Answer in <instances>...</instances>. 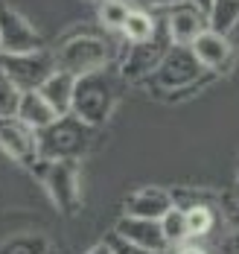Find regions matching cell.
Returning a JSON list of instances; mask_svg holds the SVG:
<instances>
[{
	"label": "cell",
	"instance_id": "6da1fadb",
	"mask_svg": "<svg viewBox=\"0 0 239 254\" xmlns=\"http://www.w3.org/2000/svg\"><path fill=\"white\" fill-rule=\"evenodd\" d=\"M117 100H120V85H117V79L111 76L108 70H94V73L76 76L70 114H76L82 123H88V126L96 128L111 117Z\"/></svg>",
	"mask_w": 239,
	"mask_h": 254
},
{
	"label": "cell",
	"instance_id": "7a4b0ae2",
	"mask_svg": "<svg viewBox=\"0 0 239 254\" xmlns=\"http://www.w3.org/2000/svg\"><path fill=\"white\" fill-rule=\"evenodd\" d=\"M91 140L94 126L82 123L76 114H61L38 131V155L41 161H79L91 149Z\"/></svg>",
	"mask_w": 239,
	"mask_h": 254
},
{
	"label": "cell",
	"instance_id": "3957f363",
	"mask_svg": "<svg viewBox=\"0 0 239 254\" xmlns=\"http://www.w3.org/2000/svg\"><path fill=\"white\" fill-rule=\"evenodd\" d=\"M53 56L58 70H67L73 76H85L94 70H105L114 59V47L108 38L96 35V32H73L55 47Z\"/></svg>",
	"mask_w": 239,
	"mask_h": 254
},
{
	"label": "cell",
	"instance_id": "277c9868",
	"mask_svg": "<svg viewBox=\"0 0 239 254\" xmlns=\"http://www.w3.org/2000/svg\"><path fill=\"white\" fill-rule=\"evenodd\" d=\"M35 176L41 178L47 196L53 204L64 213L73 216L82 207V178H79V161H38Z\"/></svg>",
	"mask_w": 239,
	"mask_h": 254
},
{
	"label": "cell",
	"instance_id": "5b68a950",
	"mask_svg": "<svg viewBox=\"0 0 239 254\" xmlns=\"http://www.w3.org/2000/svg\"><path fill=\"white\" fill-rule=\"evenodd\" d=\"M207 70L201 67V62L195 59V53L187 44H172L166 56L160 59V64L155 67V73L149 76L152 88L158 91H184L190 85H195Z\"/></svg>",
	"mask_w": 239,
	"mask_h": 254
},
{
	"label": "cell",
	"instance_id": "8992f818",
	"mask_svg": "<svg viewBox=\"0 0 239 254\" xmlns=\"http://www.w3.org/2000/svg\"><path fill=\"white\" fill-rule=\"evenodd\" d=\"M0 67L6 76L15 82V88L24 91H38L41 82L55 70L53 50H32V53H0Z\"/></svg>",
	"mask_w": 239,
	"mask_h": 254
},
{
	"label": "cell",
	"instance_id": "52a82bcc",
	"mask_svg": "<svg viewBox=\"0 0 239 254\" xmlns=\"http://www.w3.org/2000/svg\"><path fill=\"white\" fill-rule=\"evenodd\" d=\"M172 47V38L166 32V24L160 18L158 32L149 38V41H140V44H129V53L123 59V79L129 82H140V79H149L155 73V67L160 64V59L166 56V50Z\"/></svg>",
	"mask_w": 239,
	"mask_h": 254
},
{
	"label": "cell",
	"instance_id": "ba28073f",
	"mask_svg": "<svg viewBox=\"0 0 239 254\" xmlns=\"http://www.w3.org/2000/svg\"><path fill=\"white\" fill-rule=\"evenodd\" d=\"M0 149L12 161L24 164L29 170H35V164L41 161V155H38V131L29 128L24 120H18L15 114H0Z\"/></svg>",
	"mask_w": 239,
	"mask_h": 254
},
{
	"label": "cell",
	"instance_id": "9c48e42d",
	"mask_svg": "<svg viewBox=\"0 0 239 254\" xmlns=\"http://www.w3.org/2000/svg\"><path fill=\"white\" fill-rule=\"evenodd\" d=\"M44 47V38L27 18L0 0V53H32Z\"/></svg>",
	"mask_w": 239,
	"mask_h": 254
},
{
	"label": "cell",
	"instance_id": "30bf717a",
	"mask_svg": "<svg viewBox=\"0 0 239 254\" xmlns=\"http://www.w3.org/2000/svg\"><path fill=\"white\" fill-rule=\"evenodd\" d=\"M163 24H166V32H169L172 44H187L190 47L210 26V21H207V12L201 6H195L192 0H178L175 6L166 9Z\"/></svg>",
	"mask_w": 239,
	"mask_h": 254
},
{
	"label": "cell",
	"instance_id": "8fae6325",
	"mask_svg": "<svg viewBox=\"0 0 239 254\" xmlns=\"http://www.w3.org/2000/svg\"><path fill=\"white\" fill-rule=\"evenodd\" d=\"M114 237L132 243L137 249H149V252H160V254L172 252V246L163 237L160 219H143V216H126L123 213L114 225Z\"/></svg>",
	"mask_w": 239,
	"mask_h": 254
},
{
	"label": "cell",
	"instance_id": "7c38bea8",
	"mask_svg": "<svg viewBox=\"0 0 239 254\" xmlns=\"http://www.w3.org/2000/svg\"><path fill=\"white\" fill-rule=\"evenodd\" d=\"M190 50L195 53V59L201 62V67H204V70H213V73H222V70L234 62L231 38L222 35V32H216V29H210V26L190 44Z\"/></svg>",
	"mask_w": 239,
	"mask_h": 254
},
{
	"label": "cell",
	"instance_id": "4fadbf2b",
	"mask_svg": "<svg viewBox=\"0 0 239 254\" xmlns=\"http://www.w3.org/2000/svg\"><path fill=\"white\" fill-rule=\"evenodd\" d=\"M172 204H175V196H172L169 190L143 187V190L132 193V196L123 202V213H126V216H143V219H160Z\"/></svg>",
	"mask_w": 239,
	"mask_h": 254
},
{
	"label": "cell",
	"instance_id": "5bb4252c",
	"mask_svg": "<svg viewBox=\"0 0 239 254\" xmlns=\"http://www.w3.org/2000/svg\"><path fill=\"white\" fill-rule=\"evenodd\" d=\"M73 85H76V76H73V73H67V70H58V67H55L53 73L41 82L38 94L50 102V108H53L55 114L61 117V114H70V102H73Z\"/></svg>",
	"mask_w": 239,
	"mask_h": 254
},
{
	"label": "cell",
	"instance_id": "9a60e30c",
	"mask_svg": "<svg viewBox=\"0 0 239 254\" xmlns=\"http://www.w3.org/2000/svg\"><path fill=\"white\" fill-rule=\"evenodd\" d=\"M15 117H18V120H24L29 128L41 131L44 126H50L58 114L50 108V102L44 100L38 91H24V94H21V100H18V108H15Z\"/></svg>",
	"mask_w": 239,
	"mask_h": 254
},
{
	"label": "cell",
	"instance_id": "2e32d148",
	"mask_svg": "<svg viewBox=\"0 0 239 254\" xmlns=\"http://www.w3.org/2000/svg\"><path fill=\"white\" fill-rule=\"evenodd\" d=\"M160 26V18L155 12H146V9H129L126 21L120 26V35L129 41V44H140V41H149Z\"/></svg>",
	"mask_w": 239,
	"mask_h": 254
},
{
	"label": "cell",
	"instance_id": "e0dca14e",
	"mask_svg": "<svg viewBox=\"0 0 239 254\" xmlns=\"http://www.w3.org/2000/svg\"><path fill=\"white\" fill-rule=\"evenodd\" d=\"M184 219H187V237L190 240H201V237H207L216 228V210L204 202L184 204Z\"/></svg>",
	"mask_w": 239,
	"mask_h": 254
},
{
	"label": "cell",
	"instance_id": "ac0fdd59",
	"mask_svg": "<svg viewBox=\"0 0 239 254\" xmlns=\"http://www.w3.org/2000/svg\"><path fill=\"white\" fill-rule=\"evenodd\" d=\"M207 21H210V29L231 35V29L239 24V0H210Z\"/></svg>",
	"mask_w": 239,
	"mask_h": 254
},
{
	"label": "cell",
	"instance_id": "d6986e66",
	"mask_svg": "<svg viewBox=\"0 0 239 254\" xmlns=\"http://www.w3.org/2000/svg\"><path fill=\"white\" fill-rule=\"evenodd\" d=\"M0 254H50V240L44 234H21L0 243Z\"/></svg>",
	"mask_w": 239,
	"mask_h": 254
},
{
	"label": "cell",
	"instance_id": "ffe728a7",
	"mask_svg": "<svg viewBox=\"0 0 239 254\" xmlns=\"http://www.w3.org/2000/svg\"><path fill=\"white\" fill-rule=\"evenodd\" d=\"M160 228H163V237H166V243H169L172 249L181 246V243H190V237H187L184 207H181V204H172V207L160 216Z\"/></svg>",
	"mask_w": 239,
	"mask_h": 254
},
{
	"label": "cell",
	"instance_id": "44dd1931",
	"mask_svg": "<svg viewBox=\"0 0 239 254\" xmlns=\"http://www.w3.org/2000/svg\"><path fill=\"white\" fill-rule=\"evenodd\" d=\"M129 9H132V6H129L126 0H102V3H99V24L105 26V29L120 32V26L126 21Z\"/></svg>",
	"mask_w": 239,
	"mask_h": 254
},
{
	"label": "cell",
	"instance_id": "7402d4cb",
	"mask_svg": "<svg viewBox=\"0 0 239 254\" xmlns=\"http://www.w3.org/2000/svg\"><path fill=\"white\" fill-rule=\"evenodd\" d=\"M21 100V91L15 88V82L6 76V70L0 67V114H15Z\"/></svg>",
	"mask_w": 239,
	"mask_h": 254
},
{
	"label": "cell",
	"instance_id": "603a6c76",
	"mask_svg": "<svg viewBox=\"0 0 239 254\" xmlns=\"http://www.w3.org/2000/svg\"><path fill=\"white\" fill-rule=\"evenodd\" d=\"M132 9H146V12H155V9H169L175 6L178 0H126Z\"/></svg>",
	"mask_w": 239,
	"mask_h": 254
},
{
	"label": "cell",
	"instance_id": "cb8c5ba5",
	"mask_svg": "<svg viewBox=\"0 0 239 254\" xmlns=\"http://www.w3.org/2000/svg\"><path fill=\"white\" fill-rule=\"evenodd\" d=\"M111 249H114V254H160V252H149V249H137L132 243L120 240V237H111Z\"/></svg>",
	"mask_w": 239,
	"mask_h": 254
},
{
	"label": "cell",
	"instance_id": "d4e9b609",
	"mask_svg": "<svg viewBox=\"0 0 239 254\" xmlns=\"http://www.w3.org/2000/svg\"><path fill=\"white\" fill-rule=\"evenodd\" d=\"M172 254H210L207 249H201V246H195V243H181V246H175Z\"/></svg>",
	"mask_w": 239,
	"mask_h": 254
},
{
	"label": "cell",
	"instance_id": "484cf974",
	"mask_svg": "<svg viewBox=\"0 0 239 254\" xmlns=\"http://www.w3.org/2000/svg\"><path fill=\"white\" fill-rule=\"evenodd\" d=\"M85 254H114V249H111V240H105V243H96V246H91Z\"/></svg>",
	"mask_w": 239,
	"mask_h": 254
},
{
	"label": "cell",
	"instance_id": "4316f807",
	"mask_svg": "<svg viewBox=\"0 0 239 254\" xmlns=\"http://www.w3.org/2000/svg\"><path fill=\"white\" fill-rule=\"evenodd\" d=\"M231 252H234V254H239V228L234 231V237H231Z\"/></svg>",
	"mask_w": 239,
	"mask_h": 254
},
{
	"label": "cell",
	"instance_id": "83f0119b",
	"mask_svg": "<svg viewBox=\"0 0 239 254\" xmlns=\"http://www.w3.org/2000/svg\"><path fill=\"white\" fill-rule=\"evenodd\" d=\"M192 3H195V6H201L204 12H207V6H210V0H192Z\"/></svg>",
	"mask_w": 239,
	"mask_h": 254
},
{
	"label": "cell",
	"instance_id": "f1b7e54d",
	"mask_svg": "<svg viewBox=\"0 0 239 254\" xmlns=\"http://www.w3.org/2000/svg\"><path fill=\"white\" fill-rule=\"evenodd\" d=\"M237 193H239V176H237Z\"/></svg>",
	"mask_w": 239,
	"mask_h": 254
}]
</instances>
